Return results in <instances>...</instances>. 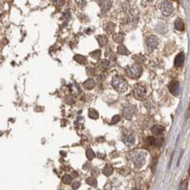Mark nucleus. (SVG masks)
<instances>
[{"mask_svg": "<svg viewBox=\"0 0 190 190\" xmlns=\"http://www.w3.org/2000/svg\"><path fill=\"white\" fill-rule=\"evenodd\" d=\"M125 36L122 33H115L113 35V39L116 43H122L124 41Z\"/></svg>", "mask_w": 190, "mask_h": 190, "instance_id": "14", "label": "nucleus"}, {"mask_svg": "<svg viewBox=\"0 0 190 190\" xmlns=\"http://www.w3.org/2000/svg\"><path fill=\"white\" fill-rule=\"evenodd\" d=\"M111 84L117 91L121 93L126 91L128 89V82H126V80L119 76H115L113 77Z\"/></svg>", "mask_w": 190, "mask_h": 190, "instance_id": "1", "label": "nucleus"}, {"mask_svg": "<svg viewBox=\"0 0 190 190\" xmlns=\"http://www.w3.org/2000/svg\"><path fill=\"white\" fill-rule=\"evenodd\" d=\"M187 187H188V183H187V181H183V182L180 185V187H179L178 190H187Z\"/></svg>", "mask_w": 190, "mask_h": 190, "instance_id": "28", "label": "nucleus"}, {"mask_svg": "<svg viewBox=\"0 0 190 190\" xmlns=\"http://www.w3.org/2000/svg\"><path fill=\"white\" fill-rule=\"evenodd\" d=\"M165 128L162 126V125H154V126L152 128V132L155 134V135H160L161 134L163 131H164Z\"/></svg>", "mask_w": 190, "mask_h": 190, "instance_id": "13", "label": "nucleus"}, {"mask_svg": "<svg viewBox=\"0 0 190 190\" xmlns=\"http://www.w3.org/2000/svg\"><path fill=\"white\" fill-rule=\"evenodd\" d=\"M87 183H88L89 185H90V186H92V187H96V185H97L96 180L93 177L88 178V179H87Z\"/></svg>", "mask_w": 190, "mask_h": 190, "instance_id": "22", "label": "nucleus"}, {"mask_svg": "<svg viewBox=\"0 0 190 190\" xmlns=\"http://www.w3.org/2000/svg\"><path fill=\"white\" fill-rule=\"evenodd\" d=\"M125 142L128 144V145H131V144H133L134 143V141H135V139H134V137L133 136H131V135H128L126 136L125 138Z\"/></svg>", "mask_w": 190, "mask_h": 190, "instance_id": "21", "label": "nucleus"}, {"mask_svg": "<svg viewBox=\"0 0 190 190\" xmlns=\"http://www.w3.org/2000/svg\"><path fill=\"white\" fill-rule=\"evenodd\" d=\"M98 190H100V189H98Z\"/></svg>", "mask_w": 190, "mask_h": 190, "instance_id": "34", "label": "nucleus"}, {"mask_svg": "<svg viewBox=\"0 0 190 190\" xmlns=\"http://www.w3.org/2000/svg\"><path fill=\"white\" fill-rule=\"evenodd\" d=\"M145 93H146V89H145V87L142 84H136L134 86V89H133V96L136 99H139V100H142L144 99L145 96Z\"/></svg>", "mask_w": 190, "mask_h": 190, "instance_id": "3", "label": "nucleus"}, {"mask_svg": "<svg viewBox=\"0 0 190 190\" xmlns=\"http://www.w3.org/2000/svg\"><path fill=\"white\" fill-rule=\"evenodd\" d=\"M169 90L170 92L174 95V96H178L179 92H180V84L176 81H173L170 84H169Z\"/></svg>", "mask_w": 190, "mask_h": 190, "instance_id": "8", "label": "nucleus"}, {"mask_svg": "<svg viewBox=\"0 0 190 190\" xmlns=\"http://www.w3.org/2000/svg\"><path fill=\"white\" fill-rule=\"evenodd\" d=\"M115 28H116V25L112 22H110L108 23L106 26H105V29H106V32L109 33H113L115 31Z\"/></svg>", "mask_w": 190, "mask_h": 190, "instance_id": "17", "label": "nucleus"}, {"mask_svg": "<svg viewBox=\"0 0 190 190\" xmlns=\"http://www.w3.org/2000/svg\"><path fill=\"white\" fill-rule=\"evenodd\" d=\"M101 53H102L100 50H96L94 51V52H92V53H90V56L93 57V58H95V59H98L101 56Z\"/></svg>", "mask_w": 190, "mask_h": 190, "instance_id": "25", "label": "nucleus"}, {"mask_svg": "<svg viewBox=\"0 0 190 190\" xmlns=\"http://www.w3.org/2000/svg\"><path fill=\"white\" fill-rule=\"evenodd\" d=\"M86 154H87V158L89 159V160H93L94 158H95V152H93V150L92 149H90L89 148L88 150H87V152H86Z\"/></svg>", "mask_w": 190, "mask_h": 190, "instance_id": "23", "label": "nucleus"}, {"mask_svg": "<svg viewBox=\"0 0 190 190\" xmlns=\"http://www.w3.org/2000/svg\"><path fill=\"white\" fill-rule=\"evenodd\" d=\"M119 120H120V116H118V115L114 116V117H113V118H112V124H116V123H117Z\"/></svg>", "mask_w": 190, "mask_h": 190, "instance_id": "30", "label": "nucleus"}, {"mask_svg": "<svg viewBox=\"0 0 190 190\" xmlns=\"http://www.w3.org/2000/svg\"><path fill=\"white\" fill-rule=\"evenodd\" d=\"M62 16H63V18L64 17L66 18V19H68L70 18V13H68V12H65V13L62 14Z\"/></svg>", "mask_w": 190, "mask_h": 190, "instance_id": "32", "label": "nucleus"}, {"mask_svg": "<svg viewBox=\"0 0 190 190\" xmlns=\"http://www.w3.org/2000/svg\"><path fill=\"white\" fill-rule=\"evenodd\" d=\"M184 61H185V55H184V53H180L177 56L175 57L174 65L176 67H181L183 65V63H184Z\"/></svg>", "mask_w": 190, "mask_h": 190, "instance_id": "9", "label": "nucleus"}, {"mask_svg": "<svg viewBox=\"0 0 190 190\" xmlns=\"http://www.w3.org/2000/svg\"><path fill=\"white\" fill-rule=\"evenodd\" d=\"M160 10H161V12H162V13L164 15L168 16V15H170L171 13H173L174 6H173V4L170 2H168V1H163L161 3V4H160Z\"/></svg>", "mask_w": 190, "mask_h": 190, "instance_id": "6", "label": "nucleus"}, {"mask_svg": "<svg viewBox=\"0 0 190 190\" xmlns=\"http://www.w3.org/2000/svg\"><path fill=\"white\" fill-rule=\"evenodd\" d=\"M83 87L86 89H91L95 87V81L91 78L88 79L87 81H85V82L83 83Z\"/></svg>", "mask_w": 190, "mask_h": 190, "instance_id": "11", "label": "nucleus"}, {"mask_svg": "<svg viewBox=\"0 0 190 190\" xmlns=\"http://www.w3.org/2000/svg\"><path fill=\"white\" fill-rule=\"evenodd\" d=\"M142 71H143V69H142L141 66L138 63H134L131 66H128L125 69V73L127 76L131 78H133V79L139 78L142 74Z\"/></svg>", "mask_w": 190, "mask_h": 190, "instance_id": "2", "label": "nucleus"}, {"mask_svg": "<svg viewBox=\"0 0 190 190\" xmlns=\"http://www.w3.org/2000/svg\"><path fill=\"white\" fill-rule=\"evenodd\" d=\"M88 114H89V117L92 118V119H97L98 117H99L98 112H97L96 110H94V109H89Z\"/></svg>", "mask_w": 190, "mask_h": 190, "instance_id": "19", "label": "nucleus"}, {"mask_svg": "<svg viewBox=\"0 0 190 190\" xmlns=\"http://www.w3.org/2000/svg\"><path fill=\"white\" fill-rule=\"evenodd\" d=\"M113 173V168H112V166L110 165H107L104 168H103V170H102V174H104V175H106V176H110L111 174Z\"/></svg>", "mask_w": 190, "mask_h": 190, "instance_id": "16", "label": "nucleus"}, {"mask_svg": "<svg viewBox=\"0 0 190 190\" xmlns=\"http://www.w3.org/2000/svg\"><path fill=\"white\" fill-rule=\"evenodd\" d=\"M137 112V108L134 105L129 104L124 107L123 109V114L126 117L127 119H131L133 117V116L136 114Z\"/></svg>", "mask_w": 190, "mask_h": 190, "instance_id": "5", "label": "nucleus"}, {"mask_svg": "<svg viewBox=\"0 0 190 190\" xmlns=\"http://www.w3.org/2000/svg\"><path fill=\"white\" fill-rule=\"evenodd\" d=\"M163 142H164V140H163L162 138H160V139H157V140H155V145H157V146H160V145L163 144Z\"/></svg>", "mask_w": 190, "mask_h": 190, "instance_id": "29", "label": "nucleus"}, {"mask_svg": "<svg viewBox=\"0 0 190 190\" xmlns=\"http://www.w3.org/2000/svg\"><path fill=\"white\" fill-rule=\"evenodd\" d=\"M132 190H140V189H132Z\"/></svg>", "mask_w": 190, "mask_h": 190, "instance_id": "33", "label": "nucleus"}, {"mask_svg": "<svg viewBox=\"0 0 190 190\" xmlns=\"http://www.w3.org/2000/svg\"><path fill=\"white\" fill-rule=\"evenodd\" d=\"M62 180V182L65 183V184H69L72 181V177L70 175H68V174H65Z\"/></svg>", "mask_w": 190, "mask_h": 190, "instance_id": "24", "label": "nucleus"}, {"mask_svg": "<svg viewBox=\"0 0 190 190\" xmlns=\"http://www.w3.org/2000/svg\"><path fill=\"white\" fill-rule=\"evenodd\" d=\"M145 144L148 145H155V139L153 137H148L145 140Z\"/></svg>", "mask_w": 190, "mask_h": 190, "instance_id": "26", "label": "nucleus"}, {"mask_svg": "<svg viewBox=\"0 0 190 190\" xmlns=\"http://www.w3.org/2000/svg\"><path fill=\"white\" fill-rule=\"evenodd\" d=\"M74 60L76 61L78 63L80 64H86L87 62V59H86V57L85 56H83V55H81V54H76L75 56H74Z\"/></svg>", "mask_w": 190, "mask_h": 190, "instance_id": "12", "label": "nucleus"}, {"mask_svg": "<svg viewBox=\"0 0 190 190\" xmlns=\"http://www.w3.org/2000/svg\"><path fill=\"white\" fill-rule=\"evenodd\" d=\"M101 4V10L102 13H105L106 12H108L110 10V8L111 7V4H112V2L111 1H102L100 2Z\"/></svg>", "mask_w": 190, "mask_h": 190, "instance_id": "10", "label": "nucleus"}, {"mask_svg": "<svg viewBox=\"0 0 190 190\" xmlns=\"http://www.w3.org/2000/svg\"><path fill=\"white\" fill-rule=\"evenodd\" d=\"M174 27L179 30V31H182L184 29V23L180 19H177L174 22Z\"/></svg>", "mask_w": 190, "mask_h": 190, "instance_id": "15", "label": "nucleus"}, {"mask_svg": "<svg viewBox=\"0 0 190 190\" xmlns=\"http://www.w3.org/2000/svg\"><path fill=\"white\" fill-rule=\"evenodd\" d=\"M132 161L137 167H141L145 162V153L143 152H137L132 157Z\"/></svg>", "mask_w": 190, "mask_h": 190, "instance_id": "4", "label": "nucleus"}, {"mask_svg": "<svg viewBox=\"0 0 190 190\" xmlns=\"http://www.w3.org/2000/svg\"><path fill=\"white\" fill-rule=\"evenodd\" d=\"M146 45L150 50H154L159 45V39L156 36H150L146 39Z\"/></svg>", "mask_w": 190, "mask_h": 190, "instance_id": "7", "label": "nucleus"}, {"mask_svg": "<svg viewBox=\"0 0 190 190\" xmlns=\"http://www.w3.org/2000/svg\"><path fill=\"white\" fill-rule=\"evenodd\" d=\"M110 62L109 61H106V60H104V61H102V68H104V69H107L109 67H110Z\"/></svg>", "mask_w": 190, "mask_h": 190, "instance_id": "27", "label": "nucleus"}, {"mask_svg": "<svg viewBox=\"0 0 190 190\" xmlns=\"http://www.w3.org/2000/svg\"><path fill=\"white\" fill-rule=\"evenodd\" d=\"M117 53L119 54H122V55H128L129 54V51L127 50V48L123 46V45H120L118 48H117Z\"/></svg>", "mask_w": 190, "mask_h": 190, "instance_id": "18", "label": "nucleus"}, {"mask_svg": "<svg viewBox=\"0 0 190 190\" xmlns=\"http://www.w3.org/2000/svg\"><path fill=\"white\" fill-rule=\"evenodd\" d=\"M96 39H97V41H98V43H99V45H100L101 47H104V46L107 44V38H106L105 36H103V35H99V36L96 37Z\"/></svg>", "mask_w": 190, "mask_h": 190, "instance_id": "20", "label": "nucleus"}, {"mask_svg": "<svg viewBox=\"0 0 190 190\" xmlns=\"http://www.w3.org/2000/svg\"><path fill=\"white\" fill-rule=\"evenodd\" d=\"M80 185H81V183H80L79 181H74V182H73V184H72V187H73V189H77L80 187Z\"/></svg>", "mask_w": 190, "mask_h": 190, "instance_id": "31", "label": "nucleus"}]
</instances>
